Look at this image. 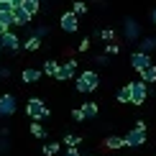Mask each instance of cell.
Instances as JSON below:
<instances>
[{
	"mask_svg": "<svg viewBox=\"0 0 156 156\" xmlns=\"http://www.w3.org/2000/svg\"><path fill=\"white\" fill-rule=\"evenodd\" d=\"M80 108L84 110V115H87V120H90V118H97V113H100V108H97V102H92V100L82 102Z\"/></svg>",
	"mask_w": 156,
	"mask_h": 156,
	"instance_id": "obj_18",
	"label": "cell"
},
{
	"mask_svg": "<svg viewBox=\"0 0 156 156\" xmlns=\"http://www.w3.org/2000/svg\"><path fill=\"white\" fill-rule=\"evenodd\" d=\"M97 36H100L102 41H115V31H113V28H102Z\"/></svg>",
	"mask_w": 156,
	"mask_h": 156,
	"instance_id": "obj_24",
	"label": "cell"
},
{
	"mask_svg": "<svg viewBox=\"0 0 156 156\" xmlns=\"http://www.w3.org/2000/svg\"><path fill=\"white\" fill-rule=\"evenodd\" d=\"M28 131H31V136H34V138H38V141H44V138H46V128H44L38 120H31Z\"/></svg>",
	"mask_w": 156,
	"mask_h": 156,
	"instance_id": "obj_17",
	"label": "cell"
},
{
	"mask_svg": "<svg viewBox=\"0 0 156 156\" xmlns=\"http://www.w3.org/2000/svg\"><path fill=\"white\" fill-rule=\"evenodd\" d=\"M151 23H156V8L151 10Z\"/></svg>",
	"mask_w": 156,
	"mask_h": 156,
	"instance_id": "obj_34",
	"label": "cell"
},
{
	"mask_svg": "<svg viewBox=\"0 0 156 156\" xmlns=\"http://www.w3.org/2000/svg\"><path fill=\"white\" fill-rule=\"evenodd\" d=\"M62 156H82V154H80V148H77V146H72V148H67Z\"/></svg>",
	"mask_w": 156,
	"mask_h": 156,
	"instance_id": "obj_29",
	"label": "cell"
},
{
	"mask_svg": "<svg viewBox=\"0 0 156 156\" xmlns=\"http://www.w3.org/2000/svg\"><path fill=\"white\" fill-rule=\"evenodd\" d=\"M3 31H8V28H5V26H3V23H0V34H3Z\"/></svg>",
	"mask_w": 156,
	"mask_h": 156,
	"instance_id": "obj_35",
	"label": "cell"
},
{
	"mask_svg": "<svg viewBox=\"0 0 156 156\" xmlns=\"http://www.w3.org/2000/svg\"><path fill=\"white\" fill-rule=\"evenodd\" d=\"M115 100H118L120 105H128V102H131V90H128V84H123L118 92H115Z\"/></svg>",
	"mask_w": 156,
	"mask_h": 156,
	"instance_id": "obj_21",
	"label": "cell"
},
{
	"mask_svg": "<svg viewBox=\"0 0 156 156\" xmlns=\"http://www.w3.org/2000/svg\"><path fill=\"white\" fill-rule=\"evenodd\" d=\"M95 64H100V67H105V64H108V54H100V56H95Z\"/></svg>",
	"mask_w": 156,
	"mask_h": 156,
	"instance_id": "obj_31",
	"label": "cell"
},
{
	"mask_svg": "<svg viewBox=\"0 0 156 156\" xmlns=\"http://www.w3.org/2000/svg\"><path fill=\"white\" fill-rule=\"evenodd\" d=\"M74 74H77V62H74V59H67V62H62V67H59V72H56L54 80L67 82V80H72Z\"/></svg>",
	"mask_w": 156,
	"mask_h": 156,
	"instance_id": "obj_9",
	"label": "cell"
},
{
	"mask_svg": "<svg viewBox=\"0 0 156 156\" xmlns=\"http://www.w3.org/2000/svg\"><path fill=\"white\" fill-rule=\"evenodd\" d=\"M123 38L126 41H138L141 38V23L136 18H131V16L123 21Z\"/></svg>",
	"mask_w": 156,
	"mask_h": 156,
	"instance_id": "obj_7",
	"label": "cell"
},
{
	"mask_svg": "<svg viewBox=\"0 0 156 156\" xmlns=\"http://www.w3.org/2000/svg\"><path fill=\"white\" fill-rule=\"evenodd\" d=\"M59 26L64 34H77V28H80V16H77L74 10H67L59 16Z\"/></svg>",
	"mask_w": 156,
	"mask_h": 156,
	"instance_id": "obj_6",
	"label": "cell"
},
{
	"mask_svg": "<svg viewBox=\"0 0 156 156\" xmlns=\"http://www.w3.org/2000/svg\"><path fill=\"white\" fill-rule=\"evenodd\" d=\"M41 151H44V156H56L62 151V144H59V141H46Z\"/></svg>",
	"mask_w": 156,
	"mask_h": 156,
	"instance_id": "obj_20",
	"label": "cell"
},
{
	"mask_svg": "<svg viewBox=\"0 0 156 156\" xmlns=\"http://www.w3.org/2000/svg\"><path fill=\"white\" fill-rule=\"evenodd\" d=\"M100 87V77H97L95 69H84V72L77 74V82H74V90L77 92H95V90Z\"/></svg>",
	"mask_w": 156,
	"mask_h": 156,
	"instance_id": "obj_1",
	"label": "cell"
},
{
	"mask_svg": "<svg viewBox=\"0 0 156 156\" xmlns=\"http://www.w3.org/2000/svg\"><path fill=\"white\" fill-rule=\"evenodd\" d=\"M138 80H144L146 84H154V82H156V64H148L146 69H141V72H138Z\"/></svg>",
	"mask_w": 156,
	"mask_h": 156,
	"instance_id": "obj_15",
	"label": "cell"
},
{
	"mask_svg": "<svg viewBox=\"0 0 156 156\" xmlns=\"http://www.w3.org/2000/svg\"><path fill=\"white\" fill-rule=\"evenodd\" d=\"M5 151H8V141L0 138V154H5Z\"/></svg>",
	"mask_w": 156,
	"mask_h": 156,
	"instance_id": "obj_33",
	"label": "cell"
},
{
	"mask_svg": "<svg viewBox=\"0 0 156 156\" xmlns=\"http://www.w3.org/2000/svg\"><path fill=\"white\" fill-rule=\"evenodd\" d=\"M23 49H26V51H38V49H41V38H38L36 34H31V36L23 41Z\"/></svg>",
	"mask_w": 156,
	"mask_h": 156,
	"instance_id": "obj_19",
	"label": "cell"
},
{
	"mask_svg": "<svg viewBox=\"0 0 156 156\" xmlns=\"http://www.w3.org/2000/svg\"><path fill=\"white\" fill-rule=\"evenodd\" d=\"M148 64H154L151 62V54H144V51H133V54H131V67L136 69V72L146 69Z\"/></svg>",
	"mask_w": 156,
	"mask_h": 156,
	"instance_id": "obj_10",
	"label": "cell"
},
{
	"mask_svg": "<svg viewBox=\"0 0 156 156\" xmlns=\"http://www.w3.org/2000/svg\"><path fill=\"white\" fill-rule=\"evenodd\" d=\"M102 146H105L108 151H120V148L126 146V141H123V136H108V138L102 141Z\"/></svg>",
	"mask_w": 156,
	"mask_h": 156,
	"instance_id": "obj_13",
	"label": "cell"
},
{
	"mask_svg": "<svg viewBox=\"0 0 156 156\" xmlns=\"http://www.w3.org/2000/svg\"><path fill=\"white\" fill-rule=\"evenodd\" d=\"M10 77V69H5V67H0V80H8Z\"/></svg>",
	"mask_w": 156,
	"mask_h": 156,
	"instance_id": "obj_32",
	"label": "cell"
},
{
	"mask_svg": "<svg viewBox=\"0 0 156 156\" xmlns=\"http://www.w3.org/2000/svg\"><path fill=\"white\" fill-rule=\"evenodd\" d=\"M59 67H62V62H56V59H46L44 62V74L46 77H56V72H59Z\"/></svg>",
	"mask_w": 156,
	"mask_h": 156,
	"instance_id": "obj_16",
	"label": "cell"
},
{
	"mask_svg": "<svg viewBox=\"0 0 156 156\" xmlns=\"http://www.w3.org/2000/svg\"><path fill=\"white\" fill-rule=\"evenodd\" d=\"M13 18H16V26H31V21H34V16H31L23 5H16V8H13Z\"/></svg>",
	"mask_w": 156,
	"mask_h": 156,
	"instance_id": "obj_12",
	"label": "cell"
},
{
	"mask_svg": "<svg viewBox=\"0 0 156 156\" xmlns=\"http://www.w3.org/2000/svg\"><path fill=\"white\" fill-rule=\"evenodd\" d=\"M72 118H74L77 123H84V120H87V115H84L82 108H74V110H72Z\"/></svg>",
	"mask_w": 156,
	"mask_h": 156,
	"instance_id": "obj_25",
	"label": "cell"
},
{
	"mask_svg": "<svg viewBox=\"0 0 156 156\" xmlns=\"http://www.w3.org/2000/svg\"><path fill=\"white\" fill-rule=\"evenodd\" d=\"M34 34H36L38 38H44V36H46V34H49V28H46V26H38V28L34 31Z\"/></svg>",
	"mask_w": 156,
	"mask_h": 156,
	"instance_id": "obj_30",
	"label": "cell"
},
{
	"mask_svg": "<svg viewBox=\"0 0 156 156\" xmlns=\"http://www.w3.org/2000/svg\"><path fill=\"white\" fill-rule=\"evenodd\" d=\"M82 156H90V154H82Z\"/></svg>",
	"mask_w": 156,
	"mask_h": 156,
	"instance_id": "obj_36",
	"label": "cell"
},
{
	"mask_svg": "<svg viewBox=\"0 0 156 156\" xmlns=\"http://www.w3.org/2000/svg\"><path fill=\"white\" fill-rule=\"evenodd\" d=\"M0 44H3V49H5V51H10V54H18V51L23 49V41L18 38V34H13L10 28L0 34Z\"/></svg>",
	"mask_w": 156,
	"mask_h": 156,
	"instance_id": "obj_5",
	"label": "cell"
},
{
	"mask_svg": "<svg viewBox=\"0 0 156 156\" xmlns=\"http://www.w3.org/2000/svg\"><path fill=\"white\" fill-rule=\"evenodd\" d=\"M128 90H131V105H144L146 97H148V84L144 80H136L128 82Z\"/></svg>",
	"mask_w": 156,
	"mask_h": 156,
	"instance_id": "obj_3",
	"label": "cell"
},
{
	"mask_svg": "<svg viewBox=\"0 0 156 156\" xmlns=\"http://www.w3.org/2000/svg\"><path fill=\"white\" fill-rule=\"evenodd\" d=\"M72 10L77 13V16H84V13H87V3H84V0H74V3H72Z\"/></svg>",
	"mask_w": 156,
	"mask_h": 156,
	"instance_id": "obj_23",
	"label": "cell"
},
{
	"mask_svg": "<svg viewBox=\"0 0 156 156\" xmlns=\"http://www.w3.org/2000/svg\"><path fill=\"white\" fill-rule=\"evenodd\" d=\"M16 110H18V100H16V95H10V92H3L0 95V118H13L16 115Z\"/></svg>",
	"mask_w": 156,
	"mask_h": 156,
	"instance_id": "obj_4",
	"label": "cell"
},
{
	"mask_svg": "<svg viewBox=\"0 0 156 156\" xmlns=\"http://www.w3.org/2000/svg\"><path fill=\"white\" fill-rule=\"evenodd\" d=\"M13 8H16V5H13L10 0H0V10H5V13H13Z\"/></svg>",
	"mask_w": 156,
	"mask_h": 156,
	"instance_id": "obj_27",
	"label": "cell"
},
{
	"mask_svg": "<svg viewBox=\"0 0 156 156\" xmlns=\"http://www.w3.org/2000/svg\"><path fill=\"white\" fill-rule=\"evenodd\" d=\"M154 49H156V36H144V38H138V51L151 54Z\"/></svg>",
	"mask_w": 156,
	"mask_h": 156,
	"instance_id": "obj_14",
	"label": "cell"
},
{
	"mask_svg": "<svg viewBox=\"0 0 156 156\" xmlns=\"http://www.w3.org/2000/svg\"><path fill=\"white\" fill-rule=\"evenodd\" d=\"M62 144L67 146V148H72V146H77V148H80V146H82V136H77V133H67Z\"/></svg>",
	"mask_w": 156,
	"mask_h": 156,
	"instance_id": "obj_22",
	"label": "cell"
},
{
	"mask_svg": "<svg viewBox=\"0 0 156 156\" xmlns=\"http://www.w3.org/2000/svg\"><path fill=\"white\" fill-rule=\"evenodd\" d=\"M26 115H28L31 120H38V123H41V120H46L51 113H49L46 102H44L41 97H31V100L26 102Z\"/></svg>",
	"mask_w": 156,
	"mask_h": 156,
	"instance_id": "obj_2",
	"label": "cell"
},
{
	"mask_svg": "<svg viewBox=\"0 0 156 156\" xmlns=\"http://www.w3.org/2000/svg\"><path fill=\"white\" fill-rule=\"evenodd\" d=\"M41 77H44V69H38V67H26L23 72H21V80L26 84H36Z\"/></svg>",
	"mask_w": 156,
	"mask_h": 156,
	"instance_id": "obj_11",
	"label": "cell"
},
{
	"mask_svg": "<svg viewBox=\"0 0 156 156\" xmlns=\"http://www.w3.org/2000/svg\"><path fill=\"white\" fill-rule=\"evenodd\" d=\"M123 141H126V146L128 148H141L146 144V131H141V128H131V131H128L126 136H123Z\"/></svg>",
	"mask_w": 156,
	"mask_h": 156,
	"instance_id": "obj_8",
	"label": "cell"
},
{
	"mask_svg": "<svg viewBox=\"0 0 156 156\" xmlns=\"http://www.w3.org/2000/svg\"><path fill=\"white\" fill-rule=\"evenodd\" d=\"M105 54H108V56L120 54V44H108V46H105Z\"/></svg>",
	"mask_w": 156,
	"mask_h": 156,
	"instance_id": "obj_26",
	"label": "cell"
},
{
	"mask_svg": "<svg viewBox=\"0 0 156 156\" xmlns=\"http://www.w3.org/2000/svg\"><path fill=\"white\" fill-rule=\"evenodd\" d=\"M90 44H92L90 38H82V41L77 44V51H90Z\"/></svg>",
	"mask_w": 156,
	"mask_h": 156,
	"instance_id": "obj_28",
	"label": "cell"
}]
</instances>
